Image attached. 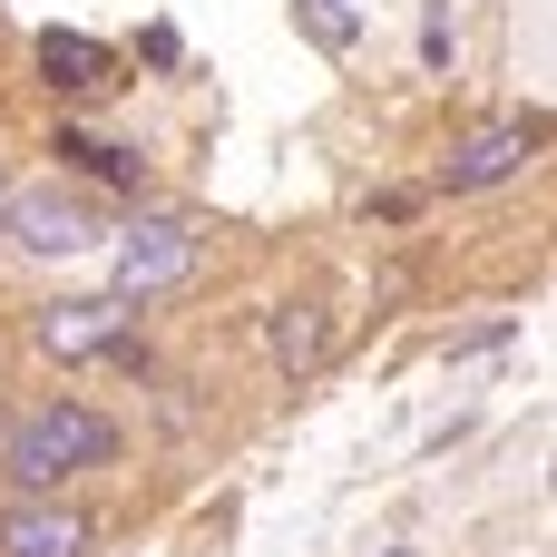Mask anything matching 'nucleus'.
Here are the masks:
<instances>
[{
	"mask_svg": "<svg viewBox=\"0 0 557 557\" xmlns=\"http://www.w3.org/2000/svg\"><path fill=\"white\" fill-rule=\"evenodd\" d=\"M108 460H117V421L88 411V401H39V411H20L10 441H0V470H10L20 499H39V490H59V480H78V470H108Z\"/></svg>",
	"mask_w": 557,
	"mask_h": 557,
	"instance_id": "f257e3e1",
	"label": "nucleus"
},
{
	"mask_svg": "<svg viewBox=\"0 0 557 557\" xmlns=\"http://www.w3.org/2000/svg\"><path fill=\"white\" fill-rule=\"evenodd\" d=\"M0 235L29 245V255H88V245H98V215H88V196H69V186L49 176V186H10Z\"/></svg>",
	"mask_w": 557,
	"mask_h": 557,
	"instance_id": "f03ea898",
	"label": "nucleus"
},
{
	"mask_svg": "<svg viewBox=\"0 0 557 557\" xmlns=\"http://www.w3.org/2000/svg\"><path fill=\"white\" fill-rule=\"evenodd\" d=\"M196 274V225L186 215H137L127 235H117V294L127 304H147V294H166V284H186Z\"/></svg>",
	"mask_w": 557,
	"mask_h": 557,
	"instance_id": "7ed1b4c3",
	"label": "nucleus"
},
{
	"mask_svg": "<svg viewBox=\"0 0 557 557\" xmlns=\"http://www.w3.org/2000/svg\"><path fill=\"white\" fill-rule=\"evenodd\" d=\"M529 157H539V117H499V127H480V137H460V147L441 157V196H480V186H509Z\"/></svg>",
	"mask_w": 557,
	"mask_h": 557,
	"instance_id": "20e7f679",
	"label": "nucleus"
},
{
	"mask_svg": "<svg viewBox=\"0 0 557 557\" xmlns=\"http://www.w3.org/2000/svg\"><path fill=\"white\" fill-rule=\"evenodd\" d=\"M39 343H49L59 362H88V352L137 362V343H127V294H78V304H49V313H39Z\"/></svg>",
	"mask_w": 557,
	"mask_h": 557,
	"instance_id": "39448f33",
	"label": "nucleus"
},
{
	"mask_svg": "<svg viewBox=\"0 0 557 557\" xmlns=\"http://www.w3.org/2000/svg\"><path fill=\"white\" fill-rule=\"evenodd\" d=\"M0 557H88V519L39 490V499H20V509L0 519Z\"/></svg>",
	"mask_w": 557,
	"mask_h": 557,
	"instance_id": "423d86ee",
	"label": "nucleus"
},
{
	"mask_svg": "<svg viewBox=\"0 0 557 557\" xmlns=\"http://www.w3.org/2000/svg\"><path fill=\"white\" fill-rule=\"evenodd\" d=\"M39 78H49L59 98L108 88V39H88V29H39Z\"/></svg>",
	"mask_w": 557,
	"mask_h": 557,
	"instance_id": "0eeeda50",
	"label": "nucleus"
},
{
	"mask_svg": "<svg viewBox=\"0 0 557 557\" xmlns=\"http://www.w3.org/2000/svg\"><path fill=\"white\" fill-rule=\"evenodd\" d=\"M264 343H274V362H284V372H313V362L333 352V323H323L313 304H274V323H264Z\"/></svg>",
	"mask_w": 557,
	"mask_h": 557,
	"instance_id": "6e6552de",
	"label": "nucleus"
},
{
	"mask_svg": "<svg viewBox=\"0 0 557 557\" xmlns=\"http://www.w3.org/2000/svg\"><path fill=\"white\" fill-rule=\"evenodd\" d=\"M59 157H78L88 176H108V186H137V157L127 147H98V137H59Z\"/></svg>",
	"mask_w": 557,
	"mask_h": 557,
	"instance_id": "1a4fd4ad",
	"label": "nucleus"
},
{
	"mask_svg": "<svg viewBox=\"0 0 557 557\" xmlns=\"http://www.w3.org/2000/svg\"><path fill=\"white\" fill-rule=\"evenodd\" d=\"M304 20H313V39H323V49H343V39H352V29H343V10H333V0H304Z\"/></svg>",
	"mask_w": 557,
	"mask_h": 557,
	"instance_id": "9d476101",
	"label": "nucleus"
},
{
	"mask_svg": "<svg viewBox=\"0 0 557 557\" xmlns=\"http://www.w3.org/2000/svg\"><path fill=\"white\" fill-rule=\"evenodd\" d=\"M0 206H10V186H0ZM0 245H10V235H0Z\"/></svg>",
	"mask_w": 557,
	"mask_h": 557,
	"instance_id": "9b49d317",
	"label": "nucleus"
}]
</instances>
